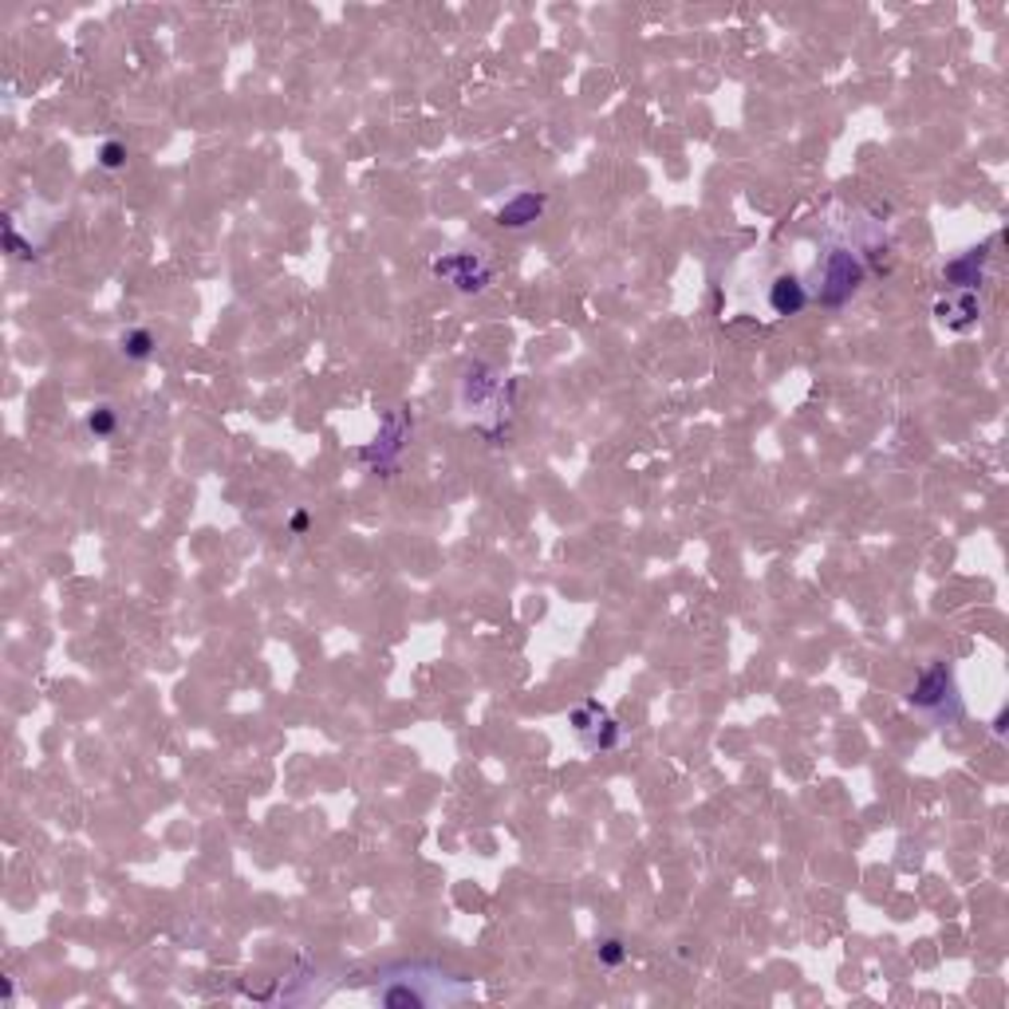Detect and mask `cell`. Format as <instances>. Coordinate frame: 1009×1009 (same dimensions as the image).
Here are the masks:
<instances>
[{"label": "cell", "mask_w": 1009, "mask_h": 1009, "mask_svg": "<svg viewBox=\"0 0 1009 1009\" xmlns=\"http://www.w3.org/2000/svg\"><path fill=\"white\" fill-rule=\"evenodd\" d=\"M379 986H375V1001L387 1009H426L438 1006V1001H462L470 998L474 989L465 982L446 978L438 967H426V962H402L379 974Z\"/></svg>", "instance_id": "6da1fadb"}, {"label": "cell", "mask_w": 1009, "mask_h": 1009, "mask_svg": "<svg viewBox=\"0 0 1009 1009\" xmlns=\"http://www.w3.org/2000/svg\"><path fill=\"white\" fill-rule=\"evenodd\" d=\"M907 706L919 714H927L938 730L958 726V721L967 718V702H962V691H958L955 667L935 659L931 667L919 670V679L911 682V691H907Z\"/></svg>", "instance_id": "7a4b0ae2"}, {"label": "cell", "mask_w": 1009, "mask_h": 1009, "mask_svg": "<svg viewBox=\"0 0 1009 1009\" xmlns=\"http://www.w3.org/2000/svg\"><path fill=\"white\" fill-rule=\"evenodd\" d=\"M820 272V284H816V304L820 308H844L848 300L860 292V284L867 280V265L855 248L836 245L824 253V260L816 265Z\"/></svg>", "instance_id": "3957f363"}, {"label": "cell", "mask_w": 1009, "mask_h": 1009, "mask_svg": "<svg viewBox=\"0 0 1009 1009\" xmlns=\"http://www.w3.org/2000/svg\"><path fill=\"white\" fill-rule=\"evenodd\" d=\"M411 434H414V414L406 411V406H399V411H387V414H382L379 434H375L367 446H360V462L367 465L372 474L391 477L394 470H399L402 450H406V442H411Z\"/></svg>", "instance_id": "277c9868"}, {"label": "cell", "mask_w": 1009, "mask_h": 1009, "mask_svg": "<svg viewBox=\"0 0 1009 1009\" xmlns=\"http://www.w3.org/2000/svg\"><path fill=\"white\" fill-rule=\"evenodd\" d=\"M430 272L442 280V284H450L453 292L477 296V292H485L494 284L497 268L485 253H442V257L430 260Z\"/></svg>", "instance_id": "5b68a950"}, {"label": "cell", "mask_w": 1009, "mask_h": 1009, "mask_svg": "<svg viewBox=\"0 0 1009 1009\" xmlns=\"http://www.w3.org/2000/svg\"><path fill=\"white\" fill-rule=\"evenodd\" d=\"M568 726H572V733L584 742V750H592V753H611L623 742V726H619V721L611 718L608 706H599L596 698L580 702L576 710L568 714Z\"/></svg>", "instance_id": "8992f818"}, {"label": "cell", "mask_w": 1009, "mask_h": 1009, "mask_svg": "<svg viewBox=\"0 0 1009 1009\" xmlns=\"http://www.w3.org/2000/svg\"><path fill=\"white\" fill-rule=\"evenodd\" d=\"M504 387H513V382H504L497 367H489V363H470V367H465V375H462V402H465V406H474V411L494 406V411L504 418V414H509Z\"/></svg>", "instance_id": "52a82bcc"}, {"label": "cell", "mask_w": 1009, "mask_h": 1009, "mask_svg": "<svg viewBox=\"0 0 1009 1009\" xmlns=\"http://www.w3.org/2000/svg\"><path fill=\"white\" fill-rule=\"evenodd\" d=\"M989 248H994V241H982V245L967 248V253H958L943 265V280H947L950 292H978L982 277H986Z\"/></svg>", "instance_id": "ba28073f"}, {"label": "cell", "mask_w": 1009, "mask_h": 1009, "mask_svg": "<svg viewBox=\"0 0 1009 1009\" xmlns=\"http://www.w3.org/2000/svg\"><path fill=\"white\" fill-rule=\"evenodd\" d=\"M545 206H548V197L540 194V190H521V194H513L501 209H497V226L509 229V233H521V229L540 221Z\"/></svg>", "instance_id": "9c48e42d"}, {"label": "cell", "mask_w": 1009, "mask_h": 1009, "mask_svg": "<svg viewBox=\"0 0 1009 1009\" xmlns=\"http://www.w3.org/2000/svg\"><path fill=\"white\" fill-rule=\"evenodd\" d=\"M935 316H938V324H943V328L970 331L974 324H978V316H982L978 292H947V296L935 304Z\"/></svg>", "instance_id": "30bf717a"}, {"label": "cell", "mask_w": 1009, "mask_h": 1009, "mask_svg": "<svg viewBox=\"0 0 1009 1009\" xmlns=\"http://www.w3.org/2000/svg\"><path fill=\"white\" fill-rule=\"evenodd\" d=\"M809 289H804V280L797 277V272H777L769 284V308L777 312V316H801L804 308H809Z\"/></svg>", "instance_id": "8fae6325"}, {"label": "cell", "mask_w": 1009, "mask_h": 1009, "mask_svg": "<svg viewBox=\"0 0 1009 1009\" xmlns=\"http://www.w3.org/2000/svg\"><path fill=\"white\" fill-rule=\"evenodd\" d=\"M119 351H123V355H126L131 363H150V360H155V351H158L155 331H150V328H131V331H123V340H119Z\"/></svg>", "instance_id": "7c38bea8"}, {"label": "cell", "mask_w": 1009, "mask_h": 1009, "mask_svg": "<svg viewBox=\"0 0 1009 1009\" xmlns=\"http://www.w3.org/2000/svg\"><path fill=\"white\" fill-rule=\"evenodd\" d=\"M0 229H4V253L16 260H32L36 257V248H32V241H24L21 233H16V217L4 214L0 217Z\"/></svg>", "instance_id": "4fadbf2b"}, {"label": "cell", "mask_w": 1009, "mask_h": 1009, "mask_svg": "<svg viewBox=\"0 0 1009 1009\" xmlns=\"http://www.w3.org/2000/svg\"><path fill=\"white\" fill-rule=\"evenodd\" d=\"M596 958H599V967L619 970L623 962H628V943H623L619 935H604L596 943Z\"/></svg>", "instance_id": "5bb4252c"}, {"label": "cell", "mask_w": 1009, "mask_h": 1009, "mask_svg": "<svg viewBox=\"0 0 1009 1009\" xmlns=\"http://www.w3.org/2000/svg\"><path fill=\"white\" fill-rule=\"evenodd\" d=\"M87 430H92L95 438H111V434L119 430V414H114L111 406H95V411L87 414Z\"/></svg>", "instance_id": "9a60e30c"}, {"label": "cell", "mask_w": 1009, "mask_h": 1009, "mask_svg": "<svg viewBox=\"0 0 1009 1009\" xmlns=\"http://www.w3.org/2000/svg\"><path fill=\"white\" fill-rule=\"evenodd\" d=\"M99 166L104 170H123L126 166V158H131V150H126V143H119V138H107L104 146H99Z\"/></svg>", "instance_id": "2e32d148"}, {"label": "cell", "mask_w": 1009, "mask_h": 1009, "mask_svg": "<svg viewBox=\"0 0 1009 1009\" xmlns=\"http://www.w3.org/2000/svg\"><path fill=\"white\" fill-rule=\"evenodd\" d=\"M308 528H312V513H308V509H296V513L289 516V533L292 536H308Z\"/></svg>", "instance_id": "e0dca14e"}, {"label": "cell", "mask_w": 1009, "mask_h": 1009, "mask_svg": "<svg viewBox=\"0 0 1009 1009\" xmlns=\"http://www.w3.org/2000/svg\"><path fill=\"white\" fill-rule=\"evenodd\" d=\"M0 998H4V1006H12V998H16V986H12V978H0Z\"/></svg>", "instance_id": "ac0fdd59"}, {"label": "cell", "mask_w": 1009, "mask_h": 1009, "mask_svg": "<svg viewBox=\"0 0 1009 1009\" xmlns=\"http://www.w3.org/2000/svg\"><path fill=\"white\" fill-rule=\"evenodd\" d=\"M989 730L998 733V738H1001V733H1006V710H998V714H994V721H989Z\"/></svg>", "instance_id": "d6986e66"}]
</instances>
